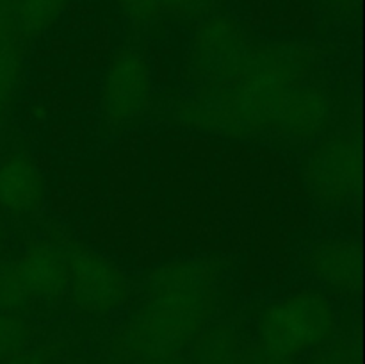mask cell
I'll return each instance as SVG.
<instances>
[{
	"label": "cell",
	"instance_id": "obj_1",
	"mask_svg": "<svg viewBox=\"0 0 365 364\" xmlns=\"http://www.w3.org/2000/svg\"><path fill=\"white\" fill-rule=\"evenodd\" d=\"M175 123L225 139L314 141L327 134L335 100L323 57L292 41H246L207 75L185 81Z\"/></svg>",
	"mask_w": 365,
	"mask_h": 364
},
{
	"label": "cell",
	"instance_id": "obj_2",
	"mask_svg": "<svg viewBox=\"0 0 365 364\" xmlns=\"http://www.w3.org/2000/svg\"><path fill=\"white\" fill-rule=\"evenodd\" d=\"M217 298V268L207 261L175 259L155 268L135 313L110 339V355L123 364L180 355L212 320Z\"/></svg>",
	"mask_w": 365,
	"mask_h": 364
},
{
	"label": "cell",
	"instance_id": "obj_3",
	"mask_svg": "<svg viewBox=\"0 0 365 364\" xmlns=\"http://www.w3.org/2000/svg\"><path fill=\"white\" fill-rule=\"evenodd\" d=\"M337 334V313L324 293L303 289L274 300L260 313L257 345L285 359L299 360Z\"/></svg>",
	"mask_w": 365,
	"mask_h": 364
},
{
	"label": "cell",
	"instance_id": "obj_4",
	"mask_svg": "<svg viewBox=\"0 0 365 364\" xmlns=\"http://www.w3.org/2000/svg\"><path fill=\"white\" fill-rule=\"evenodd\" d=\"M303 181L323 209H348L360 184V148L355 136L331 132L314 139L303 161Z\"/></svg>",
	"mask_w": 365,
	"mask_h": 364
},
{
	"label": "cell",
	"instance_id": "obj_5",
	"mask_svg": "<svg viewBox=\"0 0 365 364\" xmlns=\"http://www.w3.org/2000/svg\"><path fill=\"white\" fill-rule=\"evenodd\" d=\"M66 296L71 305L89 316H107L121 309L130 295V282L120 266L102 253L64 241Z\"/></svg>",
	"mask_w": 365,
	"mask_h": 364
},
{
	"label": "cell",
	"instance_id": "obj_6",
	"mask_svg": "<svg viewBox=\"0 0 365 364\" xmlns=\"http://www.w3.org/2000/svg\"><path fill=\"white\" fill-rule=\"evenodd\" d=\"M152 102V66L145 52L125 46L107 64L100 111L110 131H123L141 120Z\"/></svg>",
	"mask_w": 365,
	"mask_h": 364
},
{
	"label": "cell",
	"instance_id": "obj_7",
	"mask_svg": "<svg viewBox=\"0 0 365 364\" xmlns=\"http://www.w3.org/2000/svg\"><path fill=\"white\" fill-rule=\"evenodd\" d=\"M18 280L32 305L53 303L66 296V250L64 241H43L29 246L13 259Z\"/></svg>",
	"mask_w": 365,
	"mask_h": 364
},
{
	"label": "cell",
	"instance_id": "obj_8",
	"mask_svg": "<svg viewBox=\"0 0 365 364\" xmlns=\"http://www.w3.org/2000/svg\"><path fill=\"white\" fill-rule=\"evenodd\" d=\"M41 168L29 153H11L0 161V211L11 216H31L45 200Z\"/></svg>",
	"mask_w": 365,
	"mask_h": 364
},
{
	"label": "cell",
	"instance_id": "obj_9",
	"mask_svg": "<svg viewBox=\"0 0 365 364\" xmlns=\"http://www.w3.org/2000/svg\"><path fill=\"white\" fill-rule=\"evenodd\" d=\"M309 270L335 295H353L360 280V253L353 239H328L309 253Z\"/></svg>",
	"mask_w": 365,
	"mask_h": 364
},
{
	"label": "cell",
	"instance_id": "obj_10",
	"mask_svg": "<svg viewBox=\"0 0 365 364\" xmlns=\"http://www.w3.org/2000/svg\"><path fill=\"white\" fill-rule=\"evenodd\" d=\"M24 39L18 0H0V107L6 109L24 75Z\"/></svg>",
	"mask_w": 365,
	"mask_h": 364
},
{
	"label": "cell",
	"instance_id": "obj_11",
	"mask_svg": "<svg viewBox=\"0 0 365 364\" xmlns=\"http://www.w3.org/2000/svg\"><path fill=\"white\" fill-rule=\"evenodd\" d=\"M121 13L135 25L155 24L166 18L203 20L210 16L217 0H114Z\"/></svg>",
	"mask_w": 365,
	"mask_h": 364
},
{
	"label": "cell",
	"instance_id": "obj_12",
	"mask_svg": "<svg viewBox=\"0 0 365 364\" xmlns=\"http://www.w3.org/2000/svg\"><path fill=\"white\" fill-rule=\"evenodd\" d=\"M192 364H239L245 353L237 328L210 320L192 341Z\"/></svg>",
	"mask_w": 365,
	"mask_h": 364
},
{
	"label": "cell",
	"instance_id": "obj_13",
	"mask_svg": "<svg viewBox=\"0 0 365 364\" xmlns=\"http://www.w3.org/2000/svg\"><path fill=\"white\" fill-rule=\"evenodd\" d=\"M70 0H18V24L25 39L43 34L64 13Z\"/></svg>",
	"mask_w": 365,
	"mask_h": 364
},
{
	"label": "cell",
	"instance_id": "obj_14",
	"mask_svg": "<svg viewBox=\"0 0 365 364\" xmlns=\"http://www.w3.org/2000/svg\"><path fill=\"white\" fill-rule=\"evenodd\" d=\"M32 335L34 332L25 316L0 310V363L27 352Z\"/></svg>",
	"mask_w": 365,
	"mask_h": 364
},
{
	"label": "cell",
	"instance_id": "obj_15",
	"mask_svg": "<svg viewBox=\"0 0 365 364\" xmlns=\"http://www.w3.org/2000/svg\"><path fill=\"white\" fill-rule=\"evenodd\" d=\"M32 307L34 305L18 280L13 259L0 261V310L24 316Z\"/></svg>",
	"mask_w": 365,
	"mask_h": 364
},
{
	"label": "cell",
	"instance_id": "obj_16",
	"mask_svg": "<svg viewBox=\"0 0 365 364\" xmlns=\"http://www.w3.org/2000/svg\"><path fill=\"white\" fill-rule=\"evenodd\" d=\"M307 364H356L355 346L344 339H331L328 345L316 350Z\"/></svg>",
	"mask_w": 365,
	"mask_h": 364
},
{
	"label": "cell",
	"instance_id": "obj_17",
	"mask_svg": "<svg viewBox=\"0 0 365 364\" xmlns=\"http://www.w3.org/2000/svg\"><path fill=\"white\" fill-rule=\"evenodd\" d=\"M239 364H299L298 360L285 359V357L277 355V353L269 352V350L262 348L260 345H253L250 348H245V353L241 357Z\"/></svg>",
	"mask_w": 365,
	"mask_h": 364
},
{
	"label": "cell",
	"instance_id": "obj_18",
	"mask_svg": "<svg viewBox=\"0 0 365 364\" xmlns=\"http://www.w3.org/2000/svg\"><path fill=\"white\" fill-rule=\"evenodd\" d=\"M321 2L341 16H353L356 6H359V0H321Z\"/></svg>",
	"mask_w": 365,
	"mask_h": 364
},
{
	"label": "cell",
	"instance_id": "obj_19",
	"mask_svg": "<svg viewBox=\"0 0 365 364\" xmlns=\"http://www.w3.org/2000/svg\"><path fill=\"white\" fill-rule=\"evenodd\" d=\"M146 364H187V363H185L182 355H173V357H164V359L152 360V363H146Z\"/></svg>",
	"mask_w": 365,
	"mask_h": 364
},
{
	"label": "cell",
	"instance_id": "obj_20",
	"mask_svg": "<svg viewBox=\"0 0 365 364\" xmlns=\"http://www.w3.org/2000/svg\"><path fill=\"white\" fill-rule=\"evenodd\" d=\"M2 364H29V363H24V353H21V355L14 357V359H11V360H6V363H2Z\"/></svg>",
	"mask_w": 365,
	"mask_h": 364
},
{
	"label": "cell",
	"instance_id": "obj_21",
	"mask_svg": "<svg viewBox=\"0 0 365 364\" xmlns=\"http://www.w3.org/2000/svg\"><path fill=\"white\" fill-rule=\"evenodd\" d=\"M4 241H6V231H4L2 220H0V252H2L4 248Z\"/></svg>",
	"mask_w": 365,
	"mask_h": 364
},
{
	"label": "cell",
	"instance_id": "obj_22",
	"mask_svg": "<svg viewBox=\"0 0 365 364\" xmlns=\"http://www.w3.org/2000/svg\"><path fill=\"white\" fill-rule=\"evenodd\" d=\"M4 118H6V107H0V131H2Z\"/></svg>",
	"mask_w": 365,
	"mask_h": 364
}]
</instances>
